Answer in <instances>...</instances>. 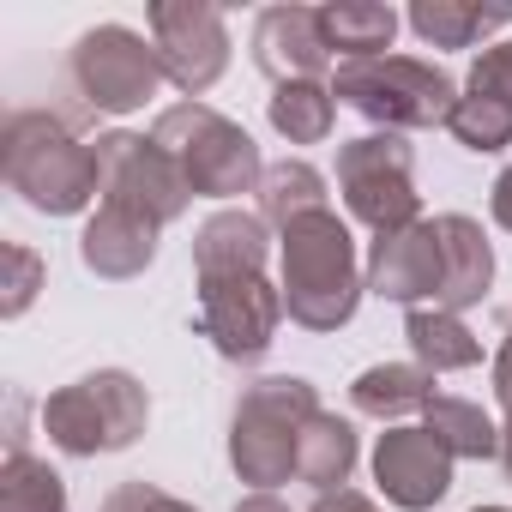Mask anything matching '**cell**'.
<instances>
[{
    "label": "cell",
    "mask_w": 512,
    "mask_h": 512,
    "mask_svg": "<svg viewBox=\"0 0 512 512\" xmlns=\"http://www.w3.org/2000/svg\"><path fill=\"white\" fill-rule=\"evenodd\" d=\"M452 452L428 434V428H386L380 434V446H374V482H380V494L392 500V506H404V512H428V506H440L446 500V488H452Z\"/></svg>",
    "instance_id": "12"
},
{
    "label": "cell",
    "mask_w": 512,
    "mask_h": 512,
    "mask_svg": "<svg viewBox=\"0 0 512 512\" xmlns=\"http://www.w3.org/2000/svg\"><path fill=\"white\" fill-rule=\"evenodd\" d=\"M434 235H440V260H446V278H440V302H434V308L464 314V308H476V302L488 296V284H494V247H488L482 223L464 217V211L434 217Z\"/></svg>",
    "instance_id": "16"
},
{
    "label": "cell",
    "mask_w": 512,
    "mask_h": 512,
    "mask_svg": "<svg viewBox=\"0 0 512 512\" xmlns=\"http://www.w3.org/2000/svg\"><path fill=\"white\" fill-rule=\"evenodd\" d=\"M488 211H494V223L512 235V169H500V181H494V193H488Z\"/></svg>",
    "instance_id": "33"
},
{
    "label": "cell",
    "mask_w": 512,
    "mask_h": 512,
    "mask_svg": "<svg viewBox=\"0 0 512 512\" xmlns=\"http://www.w3.org/2000/svg\"><path fill=\"white\" fill-rule=\"evenodd\" d=\"M356 428L344 422V416H332V410H320L308 428H302V452H296V482H308L314 494H332V488H344L350 482V470H356Z\"/></svg>",
    "instance_id": "21"
},
{
    "label": "cell",
    "mask_w": 512,
    "mask_h": 512,
    "mask_svg": "<svg viewBox=\"0 0 512 512\" xmlns=\"http://www.w3.org/2000/svg\"><path fill=\"white\" fill-rule=\"evenodd\" d=\"M79 260L97 272V278H139L151 260H157V223L127 211V205H97V217L85 223L79 235Z\"/></svg>",
    "instance_id": "15"
},
{
    "label": "cell",
    "mask_w": 512,
    "mask_h": 512,
    "mask_svg": "<svg viewBox=\"0 0 512 512\" xmlns=\"http://www.w3.org/2000/svg\"><path fill=\"white\" fill-rule=\"evenodd\" d=\"M398 25L404 19L392 7H380V0H332V7H320L326 49L344 61H380V49H392Z\"/></svg>",
    "instance_id": "20"
},
{
    "label": "cell",
    "mask_w": 512,
    "mask_h": 512,
    "mask_svg": "<svg viewBox=\"0 0 512 512\" xmlns=\"http://www.w3.org/2000/svg\"><path fill=\"white\" fill-rule=\"evenodd\" d=\"M404 19H410V31H416L428 49H470V43H482L488 31L512 25L506 7H470V0H416Z\"/></svg>",
    "instance_id": "22"
},
{
    "label": "cell",
    "mask_w": 512,
    "mask_h": 512,
    "mask_svg": "<svg viewBox=\"0 0 512 512\" xmlns=\"http://www.w3.org/2000/svg\"><path fill=\"white\" fill-rule=\"evenodd\" d=\"M67 79H73V91L85 97L91 115H133V109H145L157 97L163 61H157V43H145L139 31L97 25V31H85L73 43Z\"/></svg>",
    "instance_id": "8"
},
{
    "label": "cell",
    "mask_w": 512,
    "mask_h": 512,
    "mask_svg": "<svg viewBox=\"0 0 512 512\" xmlns=\"http://www.w3.org/2000/svg\"><path fill=\"white\" fill-rule=\"evenodd\" d=\"M151 139L175 157V169L187 175L193 199H235V193H260L266 163L260 145L247 139V127H235L229 115H217L211 103H175L151 121Z\"/></svg>",
    "instance_id": "4"
},
{
    "label": "cell",
    "mask_w": 512,
    "mask_h": 512,
    "mask_svg": "<svg viewBox=\"0 0 512 512\" xmlns=\"http://www.w3.org/2000/svg\"><path fill=\"white\" fill-rule=\"evenodd\" d=\"M253 61L278 85H308L326 73L332 49L320 31V7H266L253 19Z\"/></svg>",
    "instance_id": "14"
},
{
    "label": "cell",
    "mask_w": 512,
    "mask_h": 512,
    "mask_svg": "<svg viewBox=\"0 0 512 512\" xmlns=\"http://www.w3.org/2000/svg\"><path fill=\"white\" fill-rule=\"evenodd\" d=\"M404 338L416 350V368H428V374H464V368L482 362V338L446 308H410Z\"/></svg>",
    "instance_id": "19"
},
{
    "label": "cell",
    "mask_w": 512,
    "mask_h": 512,
    "mask_svg": "<svg viewBox=\"0 0 512 512\" xmlns=\"http://www.w3.org/2000/svg\"><path fill=\"white\" fill-rule=\"evenodd\" d=\"M440 278H446V260H440L434 223H410V229L374 235V247H368V290L380 302H404V308H422L428 296L440 302Z\"/></svg>",
    "instance_id": "13"
},
{
    "label": "cell",
    "mask_w": 512,
    "mask_h": 512,
    "mask_svg": "<svg viewBox=\"0 0 512 512\" xmlns=\"http://www.w3.org/2000/svg\"><path fill=\"white\" fill-rule=\"evenodd\" d=\"M7 452H25V392H7Z\"/></svg>",
    "instance_id": "34"
},
{
    "label": "cell",
    "mask_w": 512,
    "mask_h": 512,
    "mask_svg": "<svg viewBox=\"0 0 512 512\" xmlns=\"http://www.w3.org/2000/svg\"><path fill=\"white\" fill-rule=\"evenodd\" d=\"M320 416V392L302 374H266L235 398L229 416V464L241 482H253V494H272L278 482L296 476V452H302V428Z\"/></svg>",
    "instance_id": "3"
},
{
    "label": "cell",
    "mask_w": 512,
    "mask_h": 512,
    "mask_svg": "<svg viewBox=\"0 0 512 512\" xmlns=\"http://www.w3.org/2000/svg\"><path fill=\"white\" fill-rule=\"evenodd\" d=\"M500 470H506V482H512V416L500 422Z\"/></svg>",
    "instance_id": "36"
},
{
    "label": "cell",
    "mask_w": 512,
    "mask_h": 512,
    "mask_svg": "<svg viewBox=\"0 0 512 512\" xmlns=\"http://www.w3.org/2000/svg\"><path fill=\"white\" fill-rule=\"evenodd\" d=\"M464 91L494 97V103H506V109H512V43L482 49V55H476V67H470V79H464Z\"/></svg>",
    "instance_id": "29"
},
{
    "label": "cell",
    "mask_w": 512,
    "mask_h": 512,
    "mask_svg": "<svg viewBox=\"0 0 512 512\" xmlns=\"http://www.w3.org/2000/svg\"><path fill=\"white\" fill-rule=\"evenodd\" d=\"M0 512H67V482L31 452H7L0 464Z\"/></svg>",
    "instance_id": "26"
},
{
    "label": "cell",
    "mask_w": 512,
    "mask_h": 512,
    "mask_svg": "<svg viewBox=\"0 0 512 512\" xmlns=\"http://www.w3.org/2000/svg\"><path fill=\"white\" fill-rule=\"evenodd\" d=\"M332 97L350 103L356 115H368L380 133H422V127H446L458 85L434 61L380 55V61H344L332 79Z\"/></svg>",
    "instance_id": "5"
},
{
    "label": "cell",
    "mask_w": 512,
    "mask_h": 512,
    "mask_svg": "<svg viewBox=\"0 0 512 512\" xmlns=\"http://www.w3.org/2000/svg\"><path fill=\"white\" fill-rule=\"evenodd\" d=\"M97 181H103V205H127V211L151 217L157 229L175 223L193 199L187 175L175 169V157L151 133H103L97 139Z\"/></svg>",
    "instance_id": "9"
},
{
    "label": "cell",
    "mask_w": 512,
    "mask_h": 512,
    "mask_svg": "<svg viewBox=\"0 0 512 512\" xmlns=\"http://www.w3.org/2000/svg\"><path fill=\"white\" fill-rule=\"evenodd\" d=\"M308 512H380L368 494H356V488H332V494H320Z\"/></svg>",
    "instance_id": "31"
},
{
    "label": "cell",
    "mask_w": 512,
    "mask_h": 512,
    "mask_svg": "<svg viewBox=\"0 0 512 512\" xmlns=\"http://www.w3.org/2000/svg\"><path fill=\"white\" fill-rule=\"evenodd\" d=\"M422 428H428L452 458H500V428H494V416H488L482 404H470V398L440 392V398L422 410Z\"/></svg>",
    "instance_id": "23"
},
{
    "label": "cell",
    "mask_w": 512,
    "mask_h": 512,
    "mask_svg": "<svg viewBox=\"0 0 512 512\" xmlns=\"http://www.w3.org/2000/svg\"><path fill=\"white\" fill-rule=\"evenodd\" d=\"M0 260H7V284H0L7 296H0V314L19 320L37 302V290H43V260H37L25 241H7V247H0Z\"/></svg>",
    "instance_id": "28"
},
{
    "label": "cell",
    "mask_w": 512,
    "mask_h": 512,
    "mask_svg": "<svg viewBox=\"0 0 512 512\" xmlns=\"http://www.w3.org/2000/svg\"><path fill=\"white\" fill-rule=\"evenodd\" d=\"M266 115H272V127H278L290 145H320V139L332 133V121H338V97H332V85H326V79L278 85V91H272V103H266Z\"/></svg>",
    "instance_id": "25"
},
{
    "label": "cell",
    "mask_w": 512,
    "mask_h": 512,
    "mask_svg": "<svg viewBox=\"0 0 512 512\" xmlns=\"http://www.w3.org/2000/svg\"><path fill=\"white\" fill-rule=\"evenodd\" d=\"M308 211H326V175L302 157H284V163H266V181H260V217L290 229L296 217Z\"/></svg>",
    "instance_id": "24"
},
{
    "label": "cell",
    "mask_w": 512,
    "mask_h": 512,
    "mask_svg": "<svg viewBox=\"0 0 512 512\" xmlns=\"http://www.w3.org/2000/svg\"><path fill=\"white\" fill-rule=\"evenodd\" d=\"M440 392H434V374L428 368H416V362H380V368H368V374H356V386H350V404L362 410V416H374V422H404L410 410H428Z\"/></svg>",
    "instance_id": "18"
},
{
    "label": "cell",
    "mask_w": 512,
    "mask_h": 512,
    "mask_svg": "<svg viewBox=\"0 0 512 512\" xmlns=\"http://www.w3.org/2000/svg\"><path fill=\"white\" fill-rule=\"evenodd\" d=\"M151 422V398L127 368H97L73 386H61L43 404V434L67 452V458H103V452H127Z\"/></svg>",
    "instance_id": "6"
},
{
    "label": "cell",
    "mask_w": 512,
    "mask_h": 512,
    "mask_svg": "<svg viewBox=\"0 0 512 512\" xmlns=\"http://www.w3.org/2000/svg\"><path fill=\"white\" fill-rule=\"evenodd\" d=\"M151 25V43H157V61H163V79L181 85L193 103L199 91H211L229 67V25L217 7H199V0H157L145 13Z\"/></svg>",
    "instance_id": "11"
},
{
    "label": "cell",
    "mask_w": 512,
    "mask_h": 512,
    "mask_svg": "<svg viewBox=\"0 0 512 512\" xmlns=\"http://www.w3.org/2000/svg\"><path fill=\"white\" fill-rule=\"evenodd\" d=\"M235 512H290V500H278V494H247V500H235Z\"/></svg>",
    "instance_id": "35"
},
{
    "label": "cell",
    "mask_w": 512,
    "mask_h": 512,
    "mask_svg": "<svg viewBox=\"0 0 512 512\" xmlns=\"http://www.w3.org/2000/svg\"><path fill=\"white\" fill-rule=\"evenodd\" d=\"M284 320V290L266 284V272H229V278H199V332L217 344L223 362L253 368Z\"/></svg>",
    "instance_id": "10"
},
{
    "label": "cell",
    "mask_w": 512,
    "mask_h": 512,
    "mask_svg": "<svg viewBox=\"0 0 512 512\" xmlns=\"http://www.w3.org/2000/svg\"><path fill=\"white\" fill-rule=\"evenodd\" d=\"M103 512H199V506H187V500H175V494H163L151 482H121L103 500Z\"/></svg>",
    "instance_id": "30"
},
{
    "label": "cell",
    "mask_w": 512,
    "mask_h": 512,
    "mask_svg": "<svg viewBox=\"0 0 512 512\" xmlns=\"http://www.w3.org/2000/svg\"><path fill=\"white\" fill-rule=\"evenodd\" d=\"M494 398H500V410L512 416V326H506V338H500V356H494Z\"/></svg>",
    "instance_id": "32"
},
{
    "label": "cell",
    "mask_w": 512,
    "mask_h": 512,
    "mask_svg": "<svg viewBox=\"0 0 512 512\" xmlns=\"http://www.w3.org/2000/svg\"><path fill=\"white\" fill-rule=\"evenodd\" d=\"M0 169H7V187L43 217H79L103 193L97 145H85L73 121L55 109L7 115V127H0Z\"/></svg>",
    "instance_id": "2"
},
{
    "label": "cell",
    "mask_w": 512,
    "mask_h": 512,
    "mask_svg": "<svg viewBox=\"0 0 512 512\" xmlns=\"http://www.w3.org/2000/svg\"><path fill=\"white\" fill-rule=\"evenodd\" d=\"M266 217L260 211H211L193 229V272L199 278H229V272H266Z\"/></svg>",
    "instance_id": "17"
},
{
    "label": "cell",
    "mask_w": 512,
    "mask_h": 512,
    "mask_svg": "<svg viewBox=\"0 0 512 512\" xmlns=\"http://www.w3.org/2000/svg\"><path fill=\"white\" fill-rule=\"evenodd\" d=\"M338 193L350 205L356 223H368L374 235L410 229L422 223V193H416V151L404 133H362L350 145H338Z\"/></svg>",
    "instance_id": "7"
},
{
    "label": "cell",
    "mask_w": 512,
    "mask_h": 512,
    "mask_svg": "<svg viewBox=\"0 0 512 512\" xmlns=\"http://www.w3.org/2000/svg\"><path fill=\"white\" fill-rule=\"evenodd\" d=\"M446 133H452L464 151L494 157V151H506V145H512V109H506V103H494V97L464 91V97L452 103V115H446Z\"/></svg>",
    "instance_id": "27"
},
{
    "label": "cell",
    "mask_w": 512,
    "mask_h": 512,
    "mask_svg": "<svg viewBox=\"0 0 512 512\" xmlns=\"http://www.w3.org/2000/svg\"><path fill=\"white\" fill-rule=\"evenodd\" d=\"M278 253H284V284H278L284 314L302 332H338L356 320L368 272L356 266V235L332 205L278 229Z\"/></svg>",
    "instance_id": "1"
},
{
    "label": "cell",
    "mask_w": 512,
    "mask_h": 512,
    "mask_svg": "<svg viewBox=\"0 0 512 512\" xmlns=\"http://www.w3.org/2000/svg\"><path fill=\"white\" fill-rule=\"evenodd\" d=\"M470 512H506V506H470Z\"/></svg>",
    "instance_id": "37"
}]
</instances>
